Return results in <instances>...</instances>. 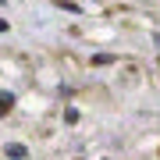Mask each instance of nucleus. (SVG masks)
I'll return each instance as SVG.
<instances>
[{
	"label": "nucleus",
	"instance_id": "f257e3e1",
	"mask_svg": "<svg viewBox=\"0 0 160 160\" xmlns=\"http://www.w3.org/2000/svg\"><path fill=\"white\" fill-rule=\"evenodd\" d=\"M25 153H29V149H25L22 142H11V146H7V157H11V160H25Z\"/></svg>",
	"mask_w": 160,
	"mask_h": 160
},
{
	"label": "nucleus",
	"instance_id": "f03ea898",
	"mask_svg": "<svg viewBox=\"0 0 160 160\" xmlns=\"http://www.w3.org/2000/svg\"><path fill=\"white\" fill-rule=\"evenodd\" d=\"M11 107H14V96L11 92H0V114H7Z\"/></svg>",
	"mask_w": 160,
	"mask_h": 160
},
{
	"label": "nucleus",
	"instance_id": "7ed1b4c3",
	"mask_svg": "<svg viewBox=\"0 0 160 160\" xmlns=\"http://www.w3.org/2000/svg\"><path fill=\"white\" fill-rule=\"evenodd\" d=\"M4 29H7V22H4V18H0V32H4Z\"/></svg>",
	"mask_w": 160,
	"mask_h": 160
}]
</instances>
